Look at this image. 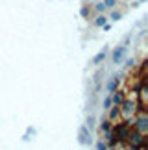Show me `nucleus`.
<instances>
[{
	"label": "nucleus",
	"instance_id": "nucleus-1",
	"mask_svg": "<svg viewBox=\"0 0 148 150\" xmlns=\"http://www.w3.org/2000/svg\"><path fill=\"white\" fill-rule=\"evenodd\" d=\"M132 132V126H130L128 120H122V122H113V128H111V135L118 145H126V139H128V134Z\"/></svg>",
	"mask_w": 148,
	"mask_h": 150
},
{
	"label": "nucleus",
	"instance_id": "nucleus-2",
	"mask_svg": "<svg viewBox=\"0 0 148 150\" xmlns=\"http://www.w3.org/2000/svg\"><path fill=\"white\" fill-rule=\"evenodd\" d=\"M137 109H139L137 102L132 100V98H126L121 104V117L124 120H130V119H133L135 115H137Z\"/></svg>",
	"mask_w": 148,
	"mask_h": 150
},
{
	"label": "nucleus",
	"instance_id": "nucleus-3",
	"mask_svg": "<svg viewBox=\"0 0 148 150\" xmlns=\"http://www.w3.org/2000/svg\"><path fill=\"white\" fill-rule=\"evenodd\" d=\"M126 143H128L130 146L137 148V150H144V148H146V137H144L143 134H139V132H135V130H132V132L128 134Z\"/></svg>",
	"mask_w": 148,
	"mask_h": 150
},
{
	"label": "nucleus",
	"instance_id": "nucleus-4",
	"mask_svg": "<svg viewBox=\"0 0 148 150\" xmlns=\"http://www.w3.org/2000/svg\"><path fill=\"white\" fill-rule=\"evenodd\" d=\"M124 100H126V93H124V91H118L117 89L115 93L111 95V104H113V106H118V108H121V104Z\"/></svg>",
	"mask_w": 148,
	"mask_h": 150
},
{
	"label": "nucleus",
	"instance_id": "nucleus-5",
	"mask_svg": "<svg viewBox=\"0 0 148 150\" xmlns=\"http://www.w3.org/2000/svg\"><path fill=\"white\" fill-rule=\"evenodd\" d=\"M118 83H121V78L118 76H111V80L107 82V85H106V89H107V95H113L115 91L118 89Z\"/></svg>",
	"mask_w": 148,
	"mask_h": 150
},
{
	"label": "nucleus",
	"instance_id": "nucleus-6",
	"mask_svg": "<svg viewBox=\"0 0 148 150\" xmlns=\"http://www.w3.org/2000/svg\"><path fill=\"white\" fill-rule=\"evenodd\" d=\"M124 54H126V47H124V45H122V47H117L115 50H113V63H117V65H118V63H121L122 61V57H124Z\"/></svg>",
	"mask_w": 148,
	"mask_h": 150
},
{
	"label": "nucleus",
	"instance_id": "nucleus-7",
	"mask_svg": "<svg viewBox=\"0 0 148 150\" xmlns=\"http://www.w3.org/2000/svg\"><path fill=\"white\" fill-rule=\"evenodd\" d=\"M107 111H109L107 113V120H109V122H115V120L121 119V108L118 106H111Z\"/></svg>",
	"mask_w": 148,
	"mask_h": 150
},
{
	"label": "nucleus",
	"instance_id": "nucleus-8",
	"mask_svg": "<svg viewBox=\"0 0 148 150\" xmlns=\"http://www.w3.org/2000/svg\"><path fill=\"white\" fill-rule=\"evenodd\" d=\"M111 128H113V122H109L107 119L102 120V124H100V132H102V135H104V137L111 134Z\"/></svg>",
	"mask_w": 148,
	"mask_h": 150
},
{
	"label": "nucleus",
	"instance_id": "nucleus-9",
	"mask_svg": "<svg viewBox=\"0 0 148 150\" xmlns=\"http://www.w3.org/2000/svg\"><path fill=\"white\" fill-rule=\"evenodd\" d=\"M106 56H107V50H106V48H104V50H100L98 54L93 57V65H100V63L106 59Z\"/></svg>",
	"mask_w": 148,
	"mask_h": 150
},
{
	"label": "nucleus",
	"instance_id": "nucleus-10",
	"mask_svg": "<svg viewBox=\"0 0 148 150\" xmlns=\"http://www.w3.org/2000/svg\"><path fill=\"white\" fill-rule=\"evenodd\" d=\"M87 135H89L87 126H82V128H80V143H82V145H87V143H89Z\"/></svg>",
	"mask_w": 148,
	"mask_h": 150
},
{
	"label": "nucleus",
	"instance_id": "nucleus-11",
	"mask_svg": "<svg viewBox=\"0 0 148 150\" xmlns=\"http://www.w3.org/2000/svg\"><path fill=\"white\" fill-rule=\"evenodd\" d=\"M106 22H107V17L100 13V15L94 19V26H106Z\"/></svg>",
	"mask_w": 148,
	"mask_h": 150
},
{
	"label": "nucleus",
	"instance_id": "nucleus-12",
	"mask_svg": "<svg viewBox=\"0 0 148 150\" xmlns=\"http://www.w3.org/2000/svg\"><path fill=\"white\" fill-rule=\"evenodd\" d=\"M113 106V104H111V95H107L106 96V100H104V111H107V109H109Z\"/></svg>",
	"mask_w": 148,
	"mask_h": 150
},
{
	"label": "nucleus",
	"instance_id": "nucleus-13",
	"mask_svg": "<svg viewBox=\"0 0 148 150\" xmlns=\"http://www.w3.org/2000/svg\"><path fill=\"white\" fill-rule=\"evenodd\" d=\"M117 4H118L117 0H104V6H106V8H109V9H113Z\"/></svg>",
	"mask_w": 148,
	"mask_h": 150
},
{
	"label": "nucleus",
	"instance_id": "nucleus-14",
	"mask_svg": "<svg viewBox=\"0 0 148 150\" xmlns=\"http://www.w3.org/2000/svg\"><path fill=\"white\" fill-rule=\"evenodd\" d=\"M107 8L104 6V2H96V6H94V11H98V13H102V11H106Z\"/></svg>",
	"mask_w": 148,
	"mask_h": 150
},
{
	"label": "nucleus",
	"instance_id": "nucleus-15",
	"mask_svg": "<svg viewBox=\"0 0 148 150\" xmlns=\"http://www.w3.org/2000/svg\"><path fill=\"white\" fill-rule=\"evenodd\" d=\"M121 17H122L121 11H113V13H111V21H121Z\"/></svg>",
	"mask_w": 148,
	"mask_h": 150
},
{
	"label": "nucleus",
	"instance_id": "nucleus-16",
	"mask_svg": "<svg viewBox=\"0 0 148 150\" xmlns=\"http://www.w3.org/2000/svg\"><path fill=\"white\" fill-rule=\"evenodd\" d=\"M132 67H135V59L130 57V59H126V69H132Z\"/></svg>",
	"mask_w": 148,
	"mask_h": 150
},
{
	"label": "nucleus",
	"instance_id": "nucleus-17",
	"mask_svg": "<svg viewBox=\"0 0 148 150\" xmlns=\"http://www.w3.org/2000/svg\"><path fill=\"white\" fill-rule=\"evenodd\" d=\"M96 148H98V150H107V145L104 141H98V143H96Z\"/></svg>",
	"mask_w": 148,
	"mask_h": 150
},
{
	"label": "nucleus",
	"instance_id": "nucleus-18",
	"mask_svg": "<svg viewBox=\"0 0 148 150\" xmlns=\"http://www.w3.org/2000/svg\"><path fill=\"white\" fill-rule=\"evenodd\" d=\"M93 122H94V117H89V119H87V126H89V130L93 128Z\"/></svg>",
	"mask_w": 148,
	"mask_h": 150
}]
</instances>
